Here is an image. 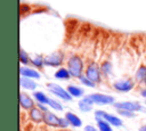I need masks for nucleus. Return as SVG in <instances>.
<instances>
[{
    "label": "nucleus",
    "mask_w": 146,
    "mask_h": 131,
    "mask_svg": "<svg viewBox=\"0 0 146 131\" xmlns=\"http://www.w3.org/2000/svg\"><path fill=\"white\" fill-rule=\"evenodd\" d=\"M65 118L68 121L70 125H73L74 128H79V126L82 125V121L79 118L78 115H75V114L72 113V112H67V113H65Z\"/></svg>",
    "instance_id": "nucleus-14"
},
{
    "label": "nucleus",
    "mask_w": 146,
    "mask_h": 131,
    "mask_svg": "<svg viewBox=\"0 0 146 131\" xmlns=\"http://www.w3.org/2000/svg\"><path fill=\"white\" fill-rule=\"evenodd\" d=\"M145 88H146V83H145Z\"/></svg>",
    "instance_id": "nucleus-31"
},
{
    "label": "nucleus",
    "mask_w": 146,
    "mask_h": 131,
    "mask_svg": "<svg viewBox=\"0 0 146 131\" xmlns=\"http://www.w3.org/2000/svg\"><path fill=\"white\" fill-rule=\"evenodd\" d=\"M116 110L121 116H125V117H135L136 115L133 112H129V110H123V109H116Z\"/></svg>",
    "instance_id": "nucleus-26"
},
{
    "label": "nucleus",
    "mask_w": 146,
    "mask_h": 131,
    "mask_svg": "<svg viewBox=\"0 0 146 131\" xmlns=\"http://www.w3.org/2000/svg\"><path fill=\"white\" fill-rule=\"evenodd\" d=\"M55 77H56V79H59V80H68V79L72 77V76H71V74H70V72H68L67 68L60 67V68H58V69L56 71Z\"/></svg>",
    "instance_id": "nucleus-17"
},
{
    "label": "nucleus",
    "mask_w": 146,
    "mask_h": 131,
    "mask_svg": "<svg viewBox=\"0 0 146 131\" xmlns=\"http://www.w3.org/2000/svg\"><path fill=\"white\" fill-rule=\"evenodd\" d=\"M19 60H21V63L24 64V65L31 64V57L29 56V54H27L23 48L19 49Z\"/></svg>",
    "instance_id": "nucleus-22"
},
{
    "label": "nucleus",
    "mask_w": 146,
    "mask_h": 131,
    "mask_svg": "<svg viewBox=\"0 0 146 131\" xmlns=\"http://www.w3.org/2000/svg\"><path fill=\"white\" fill-rule=\"evenodd\" d=\"M79 80L81 81V83H82V84H84V85H87V87H96V83H94L91 80H89L86 75H82Z\"/></svg>",
    "instance_id": "nucleus-25"
},
{
    "label": "nucleus",
    "mask_w": 146,
    "mask_h": 131,
    "mask_svg": "<svg viewBox=\"0 0 146 131\" xmlns=\"http://www.w3.org/2000/svg\"><path fill=\"white\" fill-rule=\"evenodd\" d=\"M36 106H38V107H39V108H40V109H41V110H42L43 113H46V112H48V108L46 107V105H42V104H38Z\"/></svg>",
    "instance_id": "nucleus-28"
},
{
    "label": "nucleus",
    "mask_w": 146,
    "mask_h": 131,
    "mask_svg": "<svg viewBox=\"0 0 146 131\" xmlns=\"http://www.w3.org/2000/svg\"><path fill=\"white\" fill-rule=\"evenodd\" d=\"M99 66H100V72H102L103 76H108L112 74V64L108 60L103 62Z\"/></svg>",
    "instance_id": "nucleus-19"
},
{
    "label": "nucleus",
    "mask_w": 146,
    "mask_h": 131,
    "mask_svg": "<svg viewBox=\"0 0 146 131\" xmlns=\"http://www.w3.org/2000/svg\"><path fill=\"white\" fill-rule=\"evenodd\" d=\"M95 118H96V121H98V120H104V121L108 122V123H110L111 125H113V126H122V124H123L122 120L119 118L117 116L112 115V114H108V113H106L105 110H100V109H98V110L95 112Z\"/></svg>",
    "instance_id": "nucleus-3"
},
{
    "label": "nucleus",
    "mask_w": 146,
    "mask_h": 131,
    "mask_svg": "<svg viewBox=\"0 0 146 131\" xmlns=\"http://www.w3.org/2000/svg\"><path fill=\"white\" fill-rule=\"evenodd\" d=\"M97 126L99 131H113L111 128V124L104 120H98L97 121Z\"/></svg>",
    "instance_id": "nucleus-23"
},
{
    "label": "nucleus",
    "mask_w": 146,
    "mask_h": 131,
    "mask_svg": "<svg viewBox=\"0 0 146 131\" xmlns=\"http://www.w3.org/2000/svg\"><path fill=\"white\" fill-rule=\"evenodd\" d=\"M19 74H21V76L30 77V79H39L40 77V74H39L38 71H35L33 68H30V67H26V66H21Z\"/></svg>",
    "instance_id": "nucleus-13"
},
{
    "label": "nucleus",
    "mask_w": 146,
    "mask_h": 131,
    "mask_svg": "<svg viewBox=\"0 0 146 131\" xmlns=\"http://www.w3.org/2000/svg\"><path fill=\"white\" fill-rule=\"evenodd\" d=\"M31 64L36 68H42L44 66V57H42L41 55H35L31 58Z\"/></svg>",
    "instance_id": "nucleus-21"
},
{
    "label": "nucleus",
    "mask_w": 146,
    "mask_h": 131,
    "mask_svg": "<svg viewBox=\"0 0 146 131\" xmlns=\"http://www.w3.org/2000/svg\"><path fill=\"white\" fill-rule=\"evenodd\" d=\"M43 122H44L47 125L60 128V117H58L57 115H55L54 113H51V112H49V110L44 113Z\"/></svg>",
    "instance_id": "nucleus-10"
},
{
    "label": "nucleus",
    "mask_w": 146,
    "mask_h": 131,
    "mask_svg": "<svg viewBox=\"0 0 146 131\" xmlns=\"http://www.w3.org/2000/svg\"><path fill=\"white\" fill-rule=\"evenodd\" d=\"M88 97L91 99V101L94 104H97V105H108V104H113L114 105V97L110 96V95H105V93H91V95H88Z\"/></svg>",
    "instance_id": "nucleus-8"
},
{
    "label": "nucleus",
    "mask_w": 146,
    "mask_h": 131,
    "mask_svg": "<svg viewBox=\"0 0 146 131\" xmlns=\"http://www.w3.org/2000/svg\"><path fill=\"white\" fill-rule=\"evenodd\" d=\"M84 75L91 80L94 83L98 84L102 82V72H100V66L95 63V62H91L87 65L86 69H84Z\"/></svg>",
    "instance_id": "nucleus-2"
},
{
    "label": "nucleus",
    "mask_w": 146,
    "mask_h": 131,
    "mask_svg": "<svg viewBox=\"0 0 146 131\" xmlns=\"http://www.w3.org/2000/svg\"><path fill=\"white\" fill-rule=\"evenodd\" d=\"M139 131H146V124H144V125H141V126L139 128Z\"/></svg>",
    "instance_id": "nucleus-30"
},
{
    "label": "nucleus",
    "mask_w": 146,
    "mask_h": 131,
    "mask_svg": "<svg viewBox=\"0 0 146 131\" xmlns=\"http://www.w3.org/2000/svg\"><path fill=\"white\" fill-rule=\"evenodd\" d=\"M19 105L23 109H26V110H31L32 108L35 107L34 100L27 93H25L24 91L19 92Z\"/></svg>",
    "instance_id": "nucleus-9"
},
{
    "label": "nucleus",
    "mask_w": 146,
    "mask_h": 131,
    "mask_svg": "<svg viewBox=\"0 0 146 131\" xmlns=\"http://www.w3.org/2000/svg\"><path fill=\"white\" fill-rule=\"evenodd\" d=\"M67 64V69L71 74L72 77H75V79H80L83 74V67H84V64H83V60L82 58L79 56V55H71L66 62Z\"/></svg>",
    "instance_id": "nucleus-1"
},
{
    "label": "nucleus",
    "mask_w": 146,
    "mask_h": 131,
    "mask_svg": "<svg viewBox=\"0 0 146 131\" xmlns=\"http://www.w3.org/2000/svg\"><path fill=\"white\" fill-rule=\"evenodd\" d=\"M33 97L36 99L38 104L48 105V103H49V97H48L46 93L41 92V91H35V92H33Z\"/></svg>",
    "instance_id": "nucleus-18"
},
{
    "label": "nucleus",
    "mask_w": 146,
    "mask_h": 131,
    "mask_svg": "<svg viewBox=\"0 0 146 131\" xmlns=\"http://www.w3.org/2000/svg\"><path fill=\"white\" fill-rule=\"evenodd\" d=\"M48 106H50L51 108H54L55 110H63V106L55 99L52 98H49V103H48Z\"/></svg>",
    "instance_id": "nucleus-24"
},
{
    "label": "nucleus",
    "mask_w": 146,
    "mask_h": 131,
    "mask_svg": "<svg viewBox=\"0 0 146 131\" xmlns=\"http://www.w3.org/2000/svg\"><path fill=\"white\" fill-rule=\"evenodd\" d=\"M64 62V52L56 51L44 57V65L51 67H58Z\"/></svg>",
    "instance_id": "nucleus-5"
},
{
    "label": "nucleus",
    "mask_w": 146,
    "mask_h": 131,
    "mask_svg": "<svg viewBox=\"0 0 146 131\" xmlns=\"http://www.w3.org/2000/svg\"><path fill=\"white\" fill-rule=\"evenodd\" d=\"M66 90H67V92H68L72 97H81V96L83 95V89H81V88H79V87H76V85L70 84V85L66 88Z\"/></svg>",
    "instance_id": "nucleus-20"
},
{
    "label": "nucleus",
    "mask_w": 146,
    "mask_h": 131,
    "mask_svg": "<svg viewBox=\"0 0 146 131\" xmlns=\"http://www.w3.org/2000/svg\"><path fill=\"white\" fill-rule=\"evenodd\" d=\"M92 105H94V103L91 101V99H90L88 96H86L84 98H82V99L78 103V106H79V108H80L82 112H90V110L92 109Z\"/></svg>",
    "instance_id": "nucleus-15"
},
{
    "label": "nucleus",
    "mask_w": 146,
    "mask_h": 131,
    "mask_svg": "<svg viewBox=\"0 0 146 131\" xmlns=\"http://www.w3.org/2000/svg\"><path fill=\"white\" fill-rule=\"evenodd\" d=\"M29 116H30V118H31L33 122H35V123H41V122H43L44 113H43L38 106H35L34 108H32V109L29 112Z\"/></svg>",
    "instance_id": "nucleus-12"
},
{
    "label": "nucleus",
    "mask_w": 146,
    "mask_h": 131,
    "mask_svg": "<svg viewBox=\"0 0 146 131\" xmlns=\"http://www.w3.org/2000/svg\"><path fill=\"white\" fill-rule=\"evenodd\" d=\"M114 107L116 109H123V110H129L133 113L144 110L143 106L138 101H119V103H114Z\"/></svg>",
    "instance_id": "nucleus-6"
},
{
    "label": "nucleus",
    "mask_w": 146,
    "mask_h": 131,
    "mask_svg": "<svg viewBox=\"0 0 146 131\" xmlns=\"http://www.w3.org/2000/svg\"><path fill=\"white\" fill-rule=\"evenodd\" d=\"M135 84L136 82L128 77V79H121V80L113 82V88L120 92H128L135 88Z\"/></svg>",
    "instance_id": "nucleus-7"
},
{
    "label": "nucleus",
    "mask_w": 146,
    "mask_h": 131,
    "mask_svg": "<svg viewBox=\"0 0 146 131\" xmlns=\"http://www.w3.org/2000/svg\"><path fill=\"white\" fill-rule=\"evenodd\" d=\"M47 89L52 93V95H55V96H57L58 98H62L63 100H65V101H70L71 99H72V96L67 92V90H65L64 88H62L59 84H57V83H54V82H49V83H47Z\"/></svg>",
    "instance_id": "nucleus-4"
},
{
    "label": "nucleus",
    "mask_w": 146,
    "mask_h": 131,
    "mask_svg": "<svg viewBox=\"0 0 146 131\" xmlns=\"http://www.w3.org/2000/svg\"><path fill=\"white\" fill-rule=\"evenodd\" d=\"M19 84L23 89H27V90H35L36 89V83L31 80L30 77H24V76H21L19 79Z\"/></svg>",
    "instance_id": "nucleus-16"
},
{
    "label": "nucleus",
    "mask_w": 146,
    "mask_h": 131,
    "mask_svg": "<svg viewBox=\"0 0 146 131\" xmlns=\"http://www.w3.org/2000/svg\"><path fill=\"white\" fill-rule=\"evenodd\" d=\"M84 131H99V130L96 129V128L92 126V125H87V126L84 128Z\"/></svg>",
    "instance_id": "nucleus-27"
},
{
    "label": "nucleus",
    "mask_w": 146,
    "mask_h": 131,
    "mask_svg": "<svg viewBox=\"0 0 146 131\" xmlns=\"http://www.w3.org/2000/svg\"><path fill=\"white\" fill-rule=\"evenodd\" d=\"M140 95H141L144 98H146V88H143V89L140 90Z\"/></svg>",
    "instance_id": "nucleus-29"
},
{
    "label": "nucleus",
    "mask_w": 146,
    "mask_h": 131,
    "mask_svg": "<svg viewBox=\"0 0 146 131\" xmlns=\"http://www.w3.org/2000/svg\"><path fill=\"white\" fill-rule=\"evenodd\" d=\"M145 104H146V100H145Z\"/></svg>",
    "instance_id": "nucleus-32"
},
{
    "label": "nucleus",
    "mask_w": 146,
    "mask_h": 131,
    "mask_svg": "<svg viewBox=\"0 0 146 131\" xmlns=\"http://www.w3.org/2000/svg\"><path fill=\"white\" fill-rule=\"evenodd\" d=\"M135 82L137 84H145L146 83V65L141 64L136 73H135Z\"/></svg>",
    "instance_id": "nucleus-11"
}]
</instances>
